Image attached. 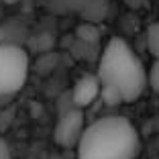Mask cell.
<instances>
[{
  "label": "cell",
  "instance_id": "obj_11",
  "mask_svg": "<svg viewBox=\"0 0 159 159\" xmlns=\"http://www.w3.org/2000/svg\"><path fill=\"white\" fill-rule=\"evenodd\" d=\"M147 80H149V86L155 94H159V59L153 61V66H151L149 74H147Z\"/></svg>",
  "mask_w": 159,
  "mask_h": 159
},
{
  "label": "cell",
  "instance_id": "obj_10",
  "mask_svg": "<svg viewBox=\"0 0 159 159\" xmlns=\"http://www.w3.org/2000/svg\"><path fill=\"white\" fill-rule=\"evenodd\" d=\"M100 98H102V102L106 104V106H118V104H122V102H125L122 94L118 92L116 88H112V86H102Z\"/></svg>",
  "mask_w": 159,
  "mask_h": 159
},
{
  "label": "cell",
  "instance_id": "obj_3",
  "mask_svg": "<svg viewBox=\"0 0 159 159\" xmlns=\"http://www.w3.org/2000/svg\"><path fill=\"white\" fill-rule=\"evenodd\" d=\"M29 78V53L20 45H0V96L23 90Z\"/></svg>",
  "mask_w": 159,
  "mask_h": 159
},
{
  "label": "cell",
  "instance_id": "obj_15",
  "mask_svg": "<svg viewBox=\"0 0 159 159\" xmlns=\"http://www.w3.org/2000/svg\"><path fill=\"white\" fill-rule=\"evenodd\" d=\"M0 20H2V19H0Z\"/></svg>",
  "mask_w": 159,
  "mask_h": 159
},
{
  "label": "cell",
  "instance_id": "obj_14",
  "mask_svg": "<svg viewBox=\"0 0 159 159\" xmlns=\"http://www.w3.org/2000/svg\"><path fill=\"white\" fill-rule=\"evenodd\" d=\"M2 2H6V4H12V2H19V0H2Z\"/></svg>",
  "mask_w": 159,
  "mask_h": 159
},
{
  "label": "cell",
  "instance_id": "obj_12",
  "mask_svg": "<svg viewBox=\"0 0 159 159\" xmlns=\"http://www.w3.org/2000/svg\"><path fill=\"white\" fill-rule=\"evenodd\" d=\"M0 159H10V147L2 137H0Z\"/></svg>",
  "mask_w": 159,
  "mask_h": 159
},
{
  "label": "cell",
  "instance_id": "obj_1",
  "mask_svg": "<svg viewBox=\"0 0 159 159\" xmlns=\"http://www.w3.org/2000/svg\"><path fill=\"white\" fill-rule=\"evenodd\" d=\"M141 139L125 116H102L86 126L78 143V159H137Z\"/></svg>",
  "mask_w": 159,
  "mask_h": 159
},
{
  "label": "cell",
  "instance_id": "obj_13",
  "mask_svg": "<svg viewBox=\"0 0 159 159\" xmlns=\"http://www.w3.org/2000/svg\"><path fill=\"white\" fill-rule=\"evenodd\" d=\"M145 2H147V0H125V4L129 6V8H141Z\"/></svg>",
  "mask_w": 159,
  "mask_h": 159
},
{
  "label": "cell",
  "instance_id": "obj_7",
  "mask_svg": "<svg viewBox=\"0 0 159 159\" xmlns=\"http://www.w3.org/2000/svg\"><path fill=\"white\" fill-rule=\"evenodd\" d=\"M27 37V27L19 19H10L0 23V45H20Z\"/></svg>",
  "mask_w": 159,
  "mask_h": 159
},
{
  "label": "cell",
  "instance_id": "obj_8",
  "mask_svg": "<svg viewBox=\"0 0 159 159\" xmlns=\"http://www.w3.org/2000/svg\"><path fill=\"white\" fill-rule=\"evenodd\" d=\"M75 37H78L80 43H86V45H96L100 39V31L96 25L92 23H82L75 31Z\"/></svg>",
  "mask_w": 159,
  "mask_h": 159
},
{
  "label": "cell",
  "instance_id": "obj_9",
  "mask_svg": "<svg viewBox=\"0 0 159 159\" xmlns=\"http://www.w3.org/2000/svg\"><path fill=\"white\" fill-rule=\"evenodd\" d=\"M147 47H149L151 55L159 59V20L147 29Z\"/></svg>",
  "mask_w": 159,
  "mask_h": 159
},
{
  "label": "cell",
  "instance_id": "obj_6",
  "mask_svg": "<svg viewBox=\"0 0 159 159\" xmlns=\"http://www.w3.org/2000/svg\"><path fill=\"white\" fill-rule=\"evenodd\" d=\"M102 92V84H100L98 75H92V74H86L75 82L74 90H71V102H74L75 108H86L94 102V100L100 96Z\"/></svg>",
  "mask_w": 159,
  "mask_h": 159
},
{
  "label": "cell",
  "instance_id": "obj_2",
  "mask_svg": "<svg viewBox=\"0 0 159 159\" xmlns=\"http://www.w3.org/2000/svg\"><path fill=\"white\" fill-rule=\"evenodd\" d=\"M147 74L143 61L125 39L112 37L106 43L96 71L102 86H112L122 94L125 102H135L149 86Z\"/></svg>",
  "mask_w": 159,
  "mask_h": 159
},
{
  "label": "cell",
  "instance_id": "obj_5",
  "mask_svg": "<svg viewBox=\"0 0 159 159\" xmlns=\"http://www.w3.org/2000/svg\"><path fill=\"white\" fill-rule=\"evenodd\" d=\"M86 126H84V112L80 108H74V110H67V112L61 114V118L57 120L55 126V143L61 147H78L80 139L84 135Z\"/></svg>",
  "mask_w": 159,
  "mask_h": 159
},
{
  "label": "cell",
  "instance_id": "obj_4",
  "mask_svg": "<svg viewBox=\"0 0 159 159\" xmlns=\"http://www.w3.org/2000/svg\"><path fill=\"white\" fill-rule=\"evenodd\" d=\"M53 14H78L84 23L98 25L108 14V0H47Z\"/></svg>",
  "mask_w": 159,
  "mask_h": 159
}]
</instances>
